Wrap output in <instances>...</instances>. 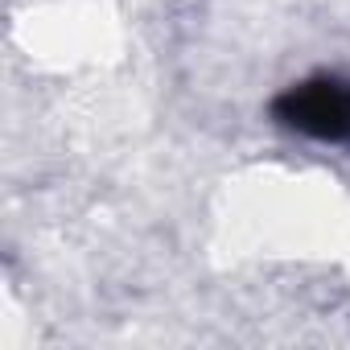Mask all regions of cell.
Returning a JSON list of instances; mask_svg holds the SVG:
<instances>
[{
	"instance_id": "6da1fadb",
	"label": "cell",
	"mask_w": 350,
	"mask_h": 350,
	"mask_svg": "<svg viewBox=\"0 0 350 350\" xmlns=\"http://www.w3.org/2000/svg\"><path fill=\"white\" fill-rule=\"evenodd\" d=\"M272 120L301 136L342 144L350 140V83L338 75H313L305 83H293L272 99Z\"/></svg>"
}]
</instances>
